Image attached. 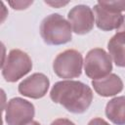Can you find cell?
<instances>
[{
    "mask_svg": "<svg viewBox=\"0 0 125 125\" xmlns=\"http://www.w3.org/2000/svg\"><path fill=\"white\" fill-rule=\"evenodd\" d=\"M33 2L32 1H16V2H13V1H10L9 4L12 6L13 9L15 10H24L26 9L29 5H31Z\"/></svg>",
    "mask_w": 125,
    "mask_h": 125,
    "instance_id": "cell-14",
    "label": "cell"
},
{
    "mask_svg": "<svg viewBox=\"0 0 125 125\" xmlns=\"http://www.w3.org/2000/svg\"><path fill=\"white\" fill-rule=\"evenodd\" d=\"M51 100L62 105L67 111L81 114L88 110L93 101L92 89L83 82L62 80L54 84L50 91Z\"/></svg>",
    "mask_w": 125,
    "mask_h": 125,
    "instance_id": "cell-1",
    "label": "cell"
},
{
    "mask_svg": "<svg viewBox=\"0 0 125 125\" xmlns=\"http://www.w3.org/2000/svg\"><path fill=\"white\" fill-rule=\"evenodd\" d=\"M50 125H75L72 121H70L69 119L66 118H58L55 119Z\"/></svg>",
    "mask_w": 125,
    "mask_h": 125,
    "instance_id": "cell-15",
    "label": "cell"
},
{
    "mask_svg": "<svg viewBox=\"0 0 125 125\" xmlns=\"http://www.w3.org/2000/svg\"><path fill=\"white\" fill-rule=\"evenodd\" d=\"M35 115V107L32 103L22 98L11 99L5 108V121L8 125H26Z\"/></svg>",
    "mask_w": 125,
    "mask_h": 125,
    "instance_id": "cell-6",
    "label": "cell"
},
{
    "mask_svg": "<svg viewBox=\"0 0 125 125\" xmlns=\"http://www.w3.org/2000/svg\"><path fill=\"white\" fill-rule=\"evenodd\" d=\"M107 49L114 63L119 67H125V38L115 33L109 39Z\"/></svg>",
    "mask_w": 125,
    "mask_h": 125,
    "instance_id": "cell-12",
    "label": "cell"
},
{
    "mask_svg": "<svg viewBox=\"0 0 125 125\" xmlns=\"http://www.w3.org/2000/svg\"><path fill=\"white\" fill-rule=\"evenodd\" d=\"M92 86L99 96L104 98L115 96L123 90L121 78L114 73H110L100 79L92 80Z\"/></svg>",
    "mask_w": 125,
    "mask_h": 125,
    "instance_id": "cell-10",
    "label": "cell"
},
{
    "mask_svg": "<svg viewBox=\"0 0 125 125\" xmlns=\"http://www.w3.org/2000/svg\"><path fill=\"white\" fill-rule=\"evenodd\" d=\"M40 35L47 45H63L71 41L72 28L62 15L51 14L41 21Z\"/></svg>",
    "mask_w": 125,
    "mask_h": 125,
    "instance_id": "cell-2",
    "label": "cell"
},
{
    "mask_svg": "<svg viewBox=\"0 0 125 125\" xmlns=\"http://www.w3.org/2000/svg\"><path fill=\"white\" fill-rule=\"evenodd\" d=\"M98 4L114 13L125 11V1H98Z\"/></svg>",
    "mask_w": 125,
    "mask_h": 125,
    "instance_id": "cell-13",
    "label": "cell"
},
{
    "mask_svg": "<svg viewBox=\"0 0 125 125\" xmlns=\"http://www.w3.org/2000/svg\"><path fill=\"white\" fill-rule=\"evenodd\" d=\"M94 16L95 22L99 29L103 31H110L113 29H117L122 21L123 15L120 13L111 12L98 3L94 6Z\"/></svg>",
    "mask_w": 125,
    "mask_h": 125,
    "instance_id": "cell-9",
    "label": "cell"
},
{
    "mask_svg": "<svg viewBox=\"0 0 125 125\" xmlns=\"http://www.w3.org/2000/svg\"><path fill=\"white\" fill-rule=\"evenodd\" d=\"M116 34L125 38V15L123 16V19H122V21H121L119 27L116 29Z\"/></svg>",
    "mask_w": 125,
    "mask_h": 125,
    "instance_id": "cell-17",
    "label": "cell"
},
{
    "mask_svg": "<svg viewBox=\"0 0 125 125\" xmlns=\"http://www.w3.org/2000/svg\"><path fill=\"white\" fill-rule=\"evenodd\" d=\"M106 117L115 125H125V96L115 97L105 105Z\"/></svg>",
    "mask_w": 125,
    "mask_h": 125,
    "instance_id": "cell-11",
    "label": "cell"
},
{
    "mask_svg": "<svg viewBox=\"0 0 125 125\" xmlns=\"http://www.w3.org/2000/svg\"><path fill=\"white\" fill-rule=\"evenodd\" d=\"M68 22L71 25L72 31L76 34L83 35L89 33L95 22V16L92 9L87 5H76L67 14Z\"/></svg>",
    "mask_w": 125,
    "mask_h": 125,
    "instance_id": "cell-7",
    "label": "cell"
},
{
    "mask_svg": "<svg viewBox=\"0 0 125 125\" xmlns=\"http://www.w3.org/2000/svg\"><path fill=\"white\" fill-rule=\"evenodd\" d=\"M50 86V80L49 78L39 72H35L28 76L27 78L23 79L18 86L19 93L24 97L30 98V99H41L43 98Z\"/></svg>",
    "mask_w": 125,
    "mask_h": 125,
    "instance_id": "cell-8",
    "label": "cell"
},
{
    "mask_svg": "<svg viewBox=\"0 0 125 125\" xmlns=\"http://www.w3.org/2000/svg\"><path fill=\"white\" fill-rule=\"evenodd\" d=\"M112 70V62L109 54L102 48L90 50L84 60L85 74L93 79H100L110 74Z\"/></svg>",
    "mask_w": 125,
    "mask_h": 125,
    "instance_id": "cell-5",
    "label": "cell"
},
{
    "mask_svg": "<svg viewBox=\"0 0 125 125\" xmlns=\"http://www.w3.org/2000/svg\"><path fill=\"white\" fill-rule=\"evenodd\" d=\"M1 69L4 79L13 83L22 78L32 69V61L25 52L13 49L3 61Z\"/></svg>",
    "mask_w": 125,
    "mask_h": 125,
    "instance_id": "cell-3",
    "label": "cell"
},
{
    "mask_svg": "<svg viewBox=\"0 0 125 125\" xmlns=\"http://www.w3.org/2000/svg\"><path fill=\"white\" fill-rule=\"evenodd\" d=\"M83 63L81 53L74 49H68L60 53L55 58L53 69L60 78L71 80L81 75Z\"/></svg>",
    "mask_w": 125,
    "mask_h": 125,
    "instance_id": "cell-4",
    "label": "cell"
},
{
    "mask_svg": "<svg viewBox=\"0 0 125 125\" xmlns=\"http://www.w3.org/2000/svg\"><path fill=\"white\" fill-rule=\"evenodd\" d=\"M87 125H109V123H107L104 119H103L101 117H95V118L91 119Z\"/></svg>",
    "mask_w": 125,
    "mask_h": 125,
    "instance_id": "cell-16",
    "label": "cell"
},
{
    "mask_svg": "<svg viewBox=\"0 0 125 125\" xmlns=\"http://www.w3.org/2000/svg\"><path fill=\"white\" fill-rule=\"evenodd\" d=\"M46 4H48V5H51V6H53V7H59V6H63V5H66L67 4V2H45Z\"/></svg>",
    "mask_w": 125,
    "mask_h": 125,
    "instance_id": "cell-18",
    "label": "cell"
},
{
    "mask_svg": "<svg viewBox=\"0 0 125 125\" xmlns=\"http://www.w3.org/2000/svg\"><path fill=\"white\" fill-rule=\"evenodd\" d=\"M26 125H41L39 122H37V121H31L30 123H28V124H26Z\"/></svg>",
    "mask_w": 125,
    "mask_h": 125,
    "instance_id": "cell-19",
    "label": "cell"
}]
</instances>
